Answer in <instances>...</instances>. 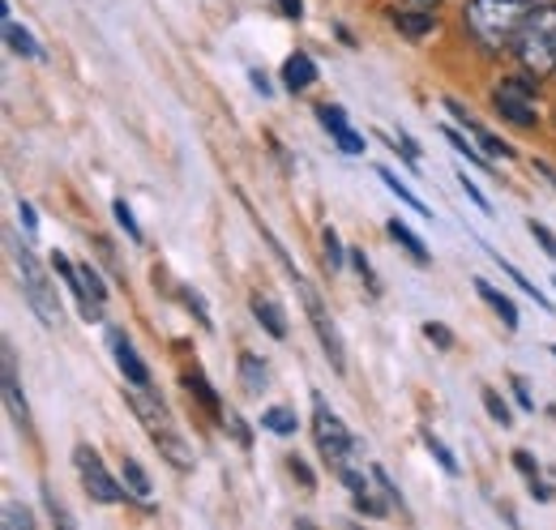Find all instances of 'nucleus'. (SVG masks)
Wrapping results in <instances>:
<instances>
[{
  "label": "nucleus",
  "instance_id": "1",
  "mask_svg": "<svg viewBox=\"0 0 556 530\" xmlns=\"http://www.w3.org/2000/svg\"><path fill=\"white\" fill-rule=\"evenodd\" d=\"M527 13H531V4H518V0H471L463 9V26L480 43V52L496 56L518 39Z\"/></svg>",
  "mask_w": 556,
  "mask_h": 530
},
{
  "label": "nucleus",
  "instance_id": "2",
  "mask_svg": "<svg viewBox=\"0 0 556 530\" xmlns=\"http://www.w3.org/2000/svg\"><path fill=\"white\" fill-rule=\"evenodd\" d=\"M514 56L531 77H553L556 73V4H535L514 39Z\"/></svg>",
  "mask_w": 556,
  "mask_h": 530
},
{
  "label": "nucleus",
  "instance_id": "3",
  "mask_svg": "<svg viewBox=\"0 0 556 530\" xmlns=\"http://www.w3.org/2000/svg\"><path fill=\"white\" fill-rule=\"evenodd\" d=\"M129 406L138 411V419L146 424L150 441L159 445V454H163L167 463L176 466V470H193V454H189V445L176 437V424H172V411L163 406V398L150 394V386H134V394H129Z\"/></svg>",
  "mask_w": 556,
  "mask_h": 530
},
{
  "label": "nucleus",
  "instance_id": "4",
  "mask_svg": "<svg viewBox=\"0 0 556 530\" xmlns=\"http://www.w3.org/2000/svg\"><path fill=\"white\" fill-rule=\"evenodd\" d=\"M13 269H17V278H22V295H26V304H30V313L43 321V326H61V300H56V287H52V278L43 274V265L39 257L30 253V249H22L17 240H13Z\"/></svg>",
  "mask_w": 556,
  "mask_h": 530
},
{
  "label": "nucleus",
  "instance_id": "5",
  "mask_svg": "<svg viewBox=\"0 0 556 530\" xmlns=\"http://www.w3.org/2000/svg\"><path fill=\"white\" fill-rule=\"evenodd\" d=\"M540 77H501L496 86H492V108L509 121V125H518V129H535L540 125V116H535V86Z\"/></svg>",
  "mask_w": 556,
  "mask_h": 530
},
{
  "label": "nucleus",
  "instance_id": "6",
  "mask_svg": "<svg viewBox=\"0 0 556 530\" xmlns=\"http://www.w3.org/2000/svg\"><path fill=\"white\" fill-rule=\"evenodd\" d=\"M295 291H300V300H304V313H308V321H313V333H317L321 351H326V355H330V364L343 373V368H348V351H343V338H339V330H334V317L326 313V304H321L317 287L300 274V278H295Z\"/></svg>",
  "mask_w": 556,
  "mask_h": 530
},
{
  "label": "nucleus",
  "instance_id": "7",
  "mask_svg": "<svg viewBox=\"0 0 556 530\" xmlns=\"http://www.w3.org/2000/svg\"><path fill=\"white\" fill-rule=\"evenodd\" d=\"M313 437H317V450H321V458L334 466L351 463V450H355V437L348 432V424L321 402V398H313Z\"/></svg>",
  "mask_w": 556,
  "mask_h": 530
},
{
  "label": "nucleus",
  "instance_id": "8",
  "mask_svg": "<svg viewBox=\"0 0 556 530\" xmlns=\"http://www.w3.org/2000/svg\"><path fill=\"white\" fill-rule=\"evenodd\" d=\"M73 466H77V479H81V488L99 501V505H121L129 492L108 475V466H103V458L90 450V445H77L73 450Z\"/></svg>",
  "mask_w": 556,
  "mask_h": 530
},
{
  "label": "nucleus",
  "instance_id": "9",
  "mask_svg": "<svg viewBox=\"0 0 556 530\" xmlns=\"http://www.w3.org/2000/svg\"><path fill=\"white\" fill-rule=\"evenodd\" d=\"M317 121H321V129L334 137V146H339L343 154H364V137L351 129L348 112H343L339 103H321V108H317Z\"/></svg>",
  "mask_w": 556,
  "mask_h": 530
},
{
  "label": "nucleus",
  "instance_id": "10",
  "mask_svg": "<svg viewBox=\"0 0 556 530\" xmlns=\"http://www.w3.org/2000/svg\"><path fill=\"white\" fill-rule=\"evenodd\" d=\"M108 342H112V351H116V364H121L125 381H129V386H150V368L141 364V355L134 351L129 333L121 330V326H112V333H108Z\"/></svg>",
  "mask_w": 556,
  "mask_h": 530
},
{
  "label": "nucleus",
  "instance_id": "11",
  "mask_svg": "<svg viewBox=\"0 0 556 530\" xmlns=\"http://www.w3.org/2000/svg\"><path fill=\"white\" fill-rule=\"evenodd\" d=\"M4 402H9V415L22 432H30V411H26V398L17 386V359H13V346L4 342Z\"/></svg>",
  "mask_w": 556,
  "mask_h": 530
},
{
  "label": "nucleus",
  "instance_id": "12",
  "mask_svg": "<svg viewBox=\"0 0 556 530\" xmlns=\"http://www.w3.org/2000/svg\"><path fill=\"white\" fill-rule=\"evenodd\" d=\"M249 308H253V317L266 326V333H270V338H287V313L278 308L275 295H262V291H253Z\"/></svg>",
  "mask_w": 556,
  "mask_h": 530
},
{
  "label": "nucleus",
  "instance_id": "13",
  "mask_svg": "<svg viewBox=\"0 0 556 530\" xmlns=\"http://www.w3.org/2000/svg\"><path fill=\"white\" fill-rule=\"evenodd\" d=\"M317 81V65H313V56L308 52H295V56H287L282 61V86L295 94V90H308Z\"/></svg>",
  "mask_w": 556,
  "mask_h": 530
},
{
  "label": "nucleus",
  "instance_id": "14",
  "mask_svg": "<svg viewBox=\"0 0 556 530\" xmlns=\"http://www.w3.org/2000/svg\"><path fill=\"white\" fill-rule=\"evenodd\" d=\"M476 291H480V300H484L488 308H492V313L505 321V330H509V333L518 330V308H514V300H509L505 291H496V287H492V282H484V278H476Z\"/></svg>",
  "mask_w": 556,
  "mask_h": 530
},
{
  "label": "nucleus",
  "instance_id": "15",
  "mask_svg": "<svg viewBox=\"0 0 556 530\" xmlns=\"http://www.w3.org/2000/svg\"><path fill=\"white\" fill-rule=\"evenodd\" d=\"M390 22H394V30H403L407 39H424V35H432V30H437V17H432V13H407V9H394V13H390Z\"/></svg>",
  "mask_w": 556,
  "mask_h": 530
},
{
  "label": "nucleus",
  "instance_id": "16",
  "mask_svg": "<svg viewBox=\"0 0 556 530\" xmlns=\"http://www.w3.org/2000/svg\"><path fill=\"white\" fill-rule=\"evenodd\" d=\"M4 43H9V52L26 56V61H39V56H43V48L35 43V35H30V30H22L13 17H4Z\"/></svg>",
  "mask_w": 556,
  "mask_h": 530
},
{
  "label": "nucleus",
  "instance_id": "17",
  "mask_svg": "<svg viewBox=\"0 0 556 530\" xmlns=\"http://www.w3.org/2000/svg\"><path fill=\"white\" fill-rule=\"evenodd\" d=\"M240 381H244L249 394H262V390L270 386V368H266L253 351H240Z\"/></svg>",
  "mask_w": 556,
  "mask_h": 530
},
{
  "label": "nucleus",
  "instance_id": "18",
  "mask_svg": "<svg viewBox=\"0 0 556 530\" xmlns=\"http://www.w3.org/2000/svg\"><path fill=\"white\" fill-rule=\"evenodd\" d=\"M386 231H390V240H394L399 249H407L419 265H428V249H424V240H419V236L407 227V223H403V218H390V223H386Z\"/></svg>",
  "mask_w": 556,
  "mask_h": 530
},
{
  "label": "nucleus",
  "instance_id": "19",
  "mask_svg": "<svg viewBox=\"0 0 556 530\" xmlns=\"http://www.w3.org/2000/svg\"><path fill=\"white\" fill-rule=\"evenodd\" d=\"M121 479H125V492H129L138 505H150V479H146V470H141L138 458H125Z\"/></svg>",
  "mask_w": 556,
  "mask_h": 530
},
{
  "label": "nucleus",
  "instance_id": "20",
  "mask_svg": "<svg viewBox=\"0 0 556 530\" xmlns=\"http://www.w3.org/2000/svg\"><path fill=\"white\" fill-rule=\"evenodd\" d=\"M377 176H381V185H386V189H390L394 198L403 201V205H412L416 214H424V218H428V205H424V201H419L416 193H412V189H407V185H403V180H399V176L390 172V167H377Z\"/></svg>",
  "mask_w": 556,
  "mask_h": 530
},
{
  "label": "nucleus",
  "instance_id": "21",
  "mask_svg": "<svg viewBox=\"0 0 556 530\" xmlns=\"http://www.w3.org/2000/svg\"><path fill=\"white\" fill-rule=\"evenodd\" d=\"M262 428H270L275 437H291L295 432V411L291 406H266L262 411Z\"/></svg>",
  "mask_w": 556,
  "mask_h": 530
},
{
  "label": "nucleus",
  "instance_id": "22",
  "mask_svg": "<svg viewBox=\"0 0 556 530\" xmlns=\"http://www.w3.org/2000/svg\"><path fill=\"white\" fill-rule=\"evenodd\" d=\"M180 381H185V390H189V394L198 398V402H202L206 411H214V415H218V394L210 390V381L202 377V373H198V368H189V373H185Z\"/></svg>",
  "mask_w": 556,
  "mask_h": 530
},
{
  "label": "nucleus",
  "instance_id": "23",
  "mask_svg": "<svg viewBox=\"0 0 556 530\" xmlns=\"http://www.w3.org/2000/svg\"><path fill=\"white\" fill-rule=\"evenodd\" d=\"M424 450H428V454H432V458L441 463V470H445V475H458V458L450 454V445H445L441 437H432V432H424Z\"/></svg>",
  "mask_w": 556,
  "mask_h": 530
},
{
  "label": "nucleus",
  "instance_id": "24",
  "mask_svg": "<svg viewBox=\"0 0 556 530\" xmlns=\"http://www.w3.org/2000/svg\"><path fill=\"white\" fill-rule=\"evenodd\" d=\"M492 262L501 265V269H505V274H509V278H514V282H518V287H522V291H527V295H531V300H535L540 308H548V295H544V291H535V282H531V278H527L522 269H514V265L505 262V257H492Z\"/></svg>",
  "mask_w": 556,
  "mask_h": 530
},
{
  "label": "nucleus",
  "instance_id": "25",
  "mask_svg": "<svg viewBox=\"0 0 556 530\" xmlns=\"http://www.w3.org/2000/svg\"><path fill=\"white\" fill-rule=\"evenodd\" d=\"M480 398H484V411H488V415H492V419H496L501 428H509V419H514V415H509L505 398L496 394V390H480Z\"/></svg>",
  "mask_w": 556,
  "mask_h": 530
},
{
  "label": "nucleus",
  "instance_id": "26",
  "mask_svg": "<svg viewBox=\"0 0 556 530\" xmlns=\"http://www.w3.org/2000/svg\"><path fill=\"white\" fill-rule=\"evenodd\" d=\"M321 244H326V265H330V269H339V265L348 262V253H343V244H339V231H334V227H326V231H321Z\"/></svg>",
  "mask_w": 556,
  "mask_h": 530
},
{
  "label": "nucleus",
  "instance_id": "27",
  "mask_svg": "<svg viewBox=\"0 0 556 530\" xmlns=\"http://www.w3.org/2000/svg\"><path fill=\"white\" fill-rule=\"evenodd\" d=\"M180 300H185V308H189V313H198V326H202V330H214V326H210L206 304H202V295H198L193 287H180Z\"/></svg>",
  "mask_w": 556,
  "mask_h": 530
},
{
  "label": "nucleus",
  "instance_id": "28",
  "mask_svg": "<svg viewBox=\"0 0 556 530\" xmlns=\"http://www.w3.org/2000/svg\"><path fill=\"white\" fill-rule=\"evenodd\" d=\"M348 257H351V265H355V274H359L364 282H368V291H372V295H381V282H377V274H372V265H368V257H364L359 249H351Z\"/></svg>",
  "mask_w": 556,
  "mask_h": 530
},
{
  "label": "nucleus",
  "instance_id": "29",
  "mask_svg": "<svg viewBox=\"0 0 556 530\" xmlns=\"http://www.w3.org/2000/svg\"><path fill=\"white\" fill-rule=\"evenodd\" d=\"M527 231H531V240H535V244H540V249H544V253L556 262V236H553V231H548L544 223H535V218L527 223Z\"/></svg>",
  "mask_w": 556,
  "mask_h": 530
},
{
  "label": "nucleus",
  "instance_id": "30",
  "mask_svg": "<svg viewBox=\"0 0 556 530\" xmlns=\"http://www.w3.org/2000/svg\"><path fill=\"white\" fill-rule=\"evenodd\" d=\"M424 338H428V342H437L441 351H450V346H454V333L445 330L441 321H428V326H424Z\"/></svg>",
  "mask_w": 556,
  "mask_h": 530
},
{
  "label": "nucleus",
  "instance_id": "31",
  "mask_svg": "<svg viewBox=\"0 0 556 530\" xmlns=\"http://www.w3.org/2000/svg\"><path fill=\"white\" fill-rule=\"evenodd\" d=\"M112 210H116V223H121V227L129 231V240H141V227H138V223H134V210H129L125 201H116Z\"/></svg>",
  "mask_w": 556,
  "mask_h": 530
},
{
  "label": "nucleus",
  "instance_id": "32",
  "mask_svg": "<svg viewBox=\"0 0 556 530\" xmlns=\"http://www.w3.org/2000/svg\"><path fill=\"white\" fill-rule=\"evenodd\" d=\"M445 137H450V146H454L458 154H467V163H476V167H488L484 154H476V150H471V146H467V141H463V137H458L454 129H445Z\"/></svg>",
  "mask_w": 556,
  "mask_h": 530
},
{
  "label": "nucleus",
  "instance_id": "33",
  "mask_svg": "<svg viewBox=\"0 0 556 530\" xmlns=\"http://www.w3.org/2000/svg\"><path fill=\"white\" fill-rule=\"evenodd\" d=\"M386 141H390V146H399V150H403V159H407L412 167H419V146L412 141V137H407V132H399V137H386Z\"/></svg>",
  "mask_w": 556,
  "mask_h": 530
},
{
  "label": "nucleus",
  "instance_id": "34",
  "mask_svg": "<svg viewBox=\"0 0 556 530\" xmlns=\"http://www.w3.org/2000/svg\"><path fill=\"white\" fill-rule=\"evenodd\" d=\"M4 527H22V530H30V527H35V518H30L26 509H17V505L9 501V505H4Z\"/></svg>",
  "mask_w": 556,
  "mask_h": 530
},
{
  "label": "nucleus",
  "instance_id": "35",
  "mask_svg": "<svg viewBox=\"0 0 556 530\" xmlns=\"http://www.w3.org/2000/svg\"><path fill=\"white\" fill-rule=\"evenodd\" d=\"M17 218H22L26 236H39V218H35V205L30 201H17Z\"/></svg>",
  "mask_w": 556,
  "mask_h": 530
},
{
  "label": "nucleus",
  "instance_id": "36",
  "mask_svg": "<svg viewBox=\"0 0 556 530\" xmlns=\"http://www.w3.org/2000/svg\"><path fill=\"white\" fill-rule=\"evenodd\" d=\"M458 185H463V189H467V198L476 201V205H480V210H484V214H492V201H488L484 193H480V189H476V185H471V180H467V172H458Z\"/></svg>",
  "mask_w": 556,
  "mask_h": 530
},
{
  "label": "nucleus",
  "instance_id": "37",
  "mask_svg": "<svg viewBox=\"0 0 556 530\" xmlns=\"http://www.w3.org/2000/svg\"><path fill=\"white\" fill-rule=\"evenodd\" d=\"M287 470H291V475H295V479H300V483H304V488H313V483H317V479H313V470H308V466H304V458H295V454H291V458H287Z\"/></svg>",
  "mask_w": 556,
  "mask_h": 530
},
{
  "label": "nucleus",
  "instance_id": "38",
  "mask_svg": "<svg viewBox=\"0 0 556 530\" xmlns=\"http://www.w3.org/2000/svg\"><path fill=\"white\" fill-rule=\"evenodd\" d=\"M514 466H518V470H522L527 479H535V475H540V463H535V458H531L527 450H514Z\"/></svg>",
  "mask_w": 556,
  "mask_h": 530
},
{
  "label": "nucleus",
  "instance_id": "39",
  "mask_svg": "<svg viewBox=\"0 0 556 530\" xmlns=\"http://www.w3.org/2000/svg\"><path fill=\"white\" fill-rule=\"evenodd\" d=\"M227 428L236 432V441H240V445H249V441H253V437H249V428L240 424V415H231V411H227Z\"/></svg>",
  "mask_w": 556,
  "mask_h": 530
},
{
  "label": "nucleus",
  "instance_id": "40",
  "mask_svg": "<svg viewBox=\"0 0 556 530\" xmlns=\"http://www.w3.org/2000/svg\"><path fill=\"white\" fill-rule=\"evenodd\" d=\"M527 483H531V496H535L540 505H548V501H553V492H548V488L540 483V475H535V479H527Z\"/></svg>",
  "mask_w": 556,
  "mask_h": 530
},
{
  "label": "nucleus",
  "instance_id": "41",
  "mask_svg": "<svg viewBox=\"0 0 556 530\" xmlns=\"http://www.w3.org/2000/svg\"><path fill=\"white\" fill-rule=\"evenodd\" d=\"M514 394H518V406H522V411H535V402H531V394H527V386H522L518 377H514Z\"/></svg>",
  "mask_w": 556,
  "mask_h": 530
},
{
  "label": "nucleus",
  "instance_id": "42",
  "mask_svg": "<svg viewBox=\"0 0 556 530\" xmlns=\"http://www.w3.org/2000/svg\"><path fill=\"white\" fill-rule=\"evenodd\" d=\"M282 4V13L291 17V22H300V13H304V0H278Z\"/></svg>",
  "mask_w": 556,
  "mask_h": 530
},
{
  "label": "nucleus",
  "instance_id": "43",
  "mask_svg": "<svg viewBox=\"0 0 556 530\" xmlns=\"http://www.w3.org/2000/svg\"><path fill=\"white\" fill-rule=\"evenodd\" d=\"M249 77H253V86H257V90H262V94H270V81H266V73H262V68H253V73H249Z\"/></svg>",
  "mask_w": 556,
  "mask_h": 530
},
{
  "label": "nucleus",
  "instance_id": "44",
  "mask_svg": "<svg viewBox=\"0 0 556 530\" xmlns=\"http://www.w3.org/2000/svg\"><path fill=\"white\" fill-rule=\"evenodd\" d=\"M535 172H540V176H544V180H548V185L556 189V172L548 167V163H535Z\"/></svg>",
  "mask_w": 556,
  "mask_h": 530
},
{
  "label": "nucleus",
  "instance_id": "45",
  "mask_svg": "<svg viewBox=\"0 0 556 530\" xmlns=\"http://www.w3.org/2000/svg\"><path fill=\"white\" fill-rule=\"evenodd\" d=\"M518 4H531V9H535V4H540V0H518Z\"/></svg>",
  "mask_w": 556,
  "mask_h": 530
},
{
  "label": "nucleus",
  "instance_id": "46",
  "mask_svg": "<svg viewBox=\"0 0 556 530\" xmlns=\"http://www.w3.org/2000/svg\"><path fill=\"white\" fill-rule=\"evenodd\" d=\"M416 4H441V0H416Z\"/></svg>",
  "mask_w": 556,
  "mask_h": 530
},
{
  "label": "nucleus",
  "instance_id": "47",
  "mask_svg": "<svg viewBox=\"0 0 556 530\" xmlns=\"http://www.w3.org/2000/svg\"><path fill=\"white\" fill-rule=\"evenodd\" d=\"M553 355H556V346H553Z\"/></svg>",
  "mask_w": 556,
  "mask_h": 530
},
{
  "label": "nucleus",
  "instance_id": "48",
  "mask_svg": "<svg viewBox=\"0 0 556 530\" xmlns=\"http://www.w3.org/2000/svg\"><path fill=\"white\" fill-rule=\"evenodd\" d=\"M553 287H556V282H553Z\"/></svg>",
  "mask_w": 556,
  "mask_h": 530
}]
</instances>
